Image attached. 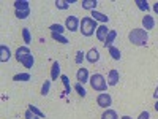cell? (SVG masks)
I'll return each instance as SVG.
<instances>
[{
	"instance_id": "6da1fadb",
	"label": "cell",
	"mask_w": 158,
	"mask_h": 119,
	"mask_svg": "<svg viewBox=\"0 0 158 119\" xmlns=\"http://www.w3.org/2000/svg\"><path fill=\"white\" fill-rule=\"evenodd\" d=\"M128 40L130 43H133L136 46H146L149 42V33L144 29H133L128 33Z\"/></svg>"
},
{
	"instance_id": "7a4b0ae2",
	"label": "cell",
	"mask_w": 158,
	"mask_h": 119,
	"mask_svg": "<svg viewBox=\"0 0 158 119\" xmlns=\"http://www.w3.org/2000/svg\"><path fill=\"white\" fill-rule=\"evenodd\" d=\"M98 29V24L97 21L92 18V16H85L81 21V25H79V32H81L84 37H92Z\"/></svg>"
},
{
	"instance_id": "3957f363",
	"label": "cell",
	"mask_w": 158,
	"mask_h": 119,
	"mask_svg": "<svg viewBox=\"0 0 158 119\" xmlns=\"http://www.w3.org/2000/svg\"><path fill=\"white\" fill-rule=\"evenodd\" d=\"M89 83H90L92 89H94V90H98V92H104V90H106V87H108L106 78H104L103 75H100V73L92 75L90 79H89Z\"/></svg>"
},
{
	"instance_id": "277c9868",
	"label": "cell",
	"mask_w": 158,
	"mask_h": 119,
	"mask_svg": "<svg viewBox=\"0 0 158 119\" xmlns=\"http://www.w3.org/2000/svg\"><path fill=\"white\" fill-rule=\"evenodd\" d=\"M81 25V21L77 19V16H68L65 19V29L70 30V32H76Z\"/></svg>"
},
{
	"instance_id": "5b68a950",
	"label": "cell",
	"mask_w": 158,
	"mask_h": 119,
	"mask_svg": "<svg viewBox=\"0 0 158 119\" xmlns=\"http://www.w3.org/2000/svg\"><path fill=\"white\" fill-rule=\"evenodd\" d=\"M97 103H98V107L108 110V107H111V103H112V99H111L109 94L103 92V94H98V97H97Z\"/></svg>"
},
{
	"instance_id": "8992f818",
	"label": "cell",
	"mask_w": 158,
	"mask_h": 119,
	"mask_svg": "<svg viewBox=\"0 0 158 119\" xmlns=\"http://www.w3.org/2000/svg\"><path fill=\"white\" fill-rule=\"evenodd\" d=\"M30 54H32V52H30L29 46H19V48L16 49V60H18L19 64H22L24 59H27Z\"/></svg>"
},
{
	"instance_id": "52a82bcc",
	"label": "cell",
	"mask_w": 158,
	"mask_h": 119,
	"mask_svg": "<svg viewBox=\"0 0 158 119\" xmlns=\"http://www.w3.org/2000/svg\"><path fill=\"white\" fill-rule=\"evenodd\" d=\"M85 59H87L90 64L98 62V60H100V52H98V49H97V48H90V49L87 51V54H85Z\"/></svg>"
},
{
	"instance_id": "ba28073f",
	"label": "cell",
	"mask_w": 158,
	"mask_h": 119,
	"mask_svg": "<svg viewBox=\"0 0 158 119\" xmlns=\"http://www.w3.org/2000/svg\"><path fill=\"white\" fill-rule=\"evenodd\" d=\"M118 81H120V75H118V72L115 68L109 70V73H108V86H115Z\"/></svg>"
},
{
	"instance_id": "9c48e42d",
	"label": "cell",
	"mask_w": 158,
	"mask_h": 119,
	"mask_svg": "<svg viewBox=\"0 0 158 119\" xmlns=\"http://www.w3.org/2000/svg\"><path fill=\"white\" fill-rule=\"evenodd\" d=\"M76 79H77V83H81V84H84V83H87L89 79H90V76H89V70L87 68H79L77 70V73H76Z\"/></svg>"
},
{
	"instance_id": "30bf717a",
	"label": "cell",
	"mask_w": 158,
	"mask_h": 119,
	"mask_svg": "<svg viewBox=\"0 0 158 119\" xmlns=\"http://www.w3.org/2000/svg\"><path fill=\"white\" fill-rule=\"evenodd\" d=\"M108 33H109V29H108V25H104V24H101V25H98V29H97V38L100 40V42H106V37H108Z\"/></svg>"
},
{
	"instance_id": "8fae6325",
	"label": "cell",
	"mask_w": 158,
	"mask_h": 119,
	"mask_svg": "<svg viewBox=\"0 0 158 119\" xmlns=\"http://www.w3.org/2000/svg\"><path fill=\"white\" fill-rule=\"evenodd\" d=\"M155 27V19H153V16H150V15H146L142 18V29L144 30H152Z\"/></svg>"
},
{
	"instance_id": "7c38bea8",
	"label": "cell",
	"mask_w": 158,
	"mask_h": 119,
	"mask_svg": "<svg viewBox=\"0 0 158 119\" xmlns=\"http://www.w3.org/2000/svg\"><path fill=\"white\" fill-rule=\"evenodd\" d=\"M15 8L16 11H30V3H29V0H16L15 3Z\"/></svg>"
},
{
	"instance_id": "4fadbf2b",
	"label": "cell",
	"mask_w": 158,
	"mask_h": 119,
	"mask_svg": "<svg viewBox=\"0 0 158 119\" xmlns=\"http://www.w3.org/2000/svg\"><path fill=\"white\" fill-rule=\"evenodd\" d=\"M11 57V51L6 45H2L0 46V62H8Z\"/></svg>"
},
{
	"instance_id": "5bb4252c",
	"label": "cell",
	"mask_w": 158,
	"mask_h": 119,
	"mask_svg": "<svg viewBox=\"0 0 158 119\" xmlns=\"http://www.w3.org/2000/svg\"><path fill=\"white\" fill-rule=\"evenodd\" d=\"M92 18H95L97 22H103V24H106V22L109 21V18H108L106 15H103V13H100V11H97V10L92 11Z\"/></svg>"
},
{
	"instance_id": "9a60e30c",
	"label": "cell",
	"mask_w": 158,
	"mask_h": 119,
	"mask_svg": "<svg viewBox=\"0 0 158 119\" xmlns=\"http://www.w3.org/2000/svg\"><path fill=\"white\" fill-rule=\"evenodd\" d=\"M59 76H62L60 75V64H59V60H56L54 64H52V68H51V78L57 79Z\"/></svg>"
},
{
	"instance_id": "2e32d148",
	"label": "cell",
	"mask_w": 158,
	"mask_h": 119,
	"mask_svg": "<svg viewBox=\"0 0 158 119\" xmlns=\"http://www.w3.org/2000/svg\"><path fill=\"white\" fill-rule=\"evenodd\" d=\"M115 38H117V32H115V30H109V33H108V37H106V42L103 43L104 48H111Z\"/></svg>"
},
{
	"instance_id": "e0dca14e",
	"label": "cell",
	"mask_w": 158,
	"mask_h": 119,
	"mask_svg": "<svg viewBox=\"0 0 158 119\" xmlns=\"http://www.w3.org/2000/svg\"><path fill=\"white\" fill-rule=\"evenodd\" d=\"M108 51H109V56H111L114 60H120L122 52H120V49H118V48H115V46L112 45L111 48H108Z\"/></svg>"
},
{
	"instance_id": "ac0fdd59",
	"label": "cell",
	"mask_w": 158,
	"mask_h": 119,
	"mask_svg": "<svg viewBox=\"0 0 158 119\" xmlns=\"http://www.w3.org/2000/svg\"><path fill=\"white\" fill-rule=\"evenodd\" d=\"M81 5H82V8H84V10H90V11H94V10H95V7L98 5V2H97V0H82Z\"/></svg>"
},
{
	"instance_id": "d6986e66",
	"label": "cell",
	"mask_w": 158,
	"mask_h": 119,
	"mask_svg": "<svg viewBox=\"0 0 158 119\" xmlns=\"http://www.w3.org/2000/svg\"><path fill=\"white\" fill-rule=\"evenodd\" d=\"M101 119H118V116H117V113H115L114 110L108 108V110H104V111H103Z\"/></svg>"
},
{
	"instance_id": "ffe728a7",
	"label": "cell",
	"mask_w": 158,
	"mask_h": 119,
	"mask_svg": "<svg viewBox=\"0 0 158 119\" xmlns=\"http://www.w3.org/2000/svg\"><path fill=\"white\" fill-rule=\"evenodd\" d=\"M51 37H52V40H56L57 43H62V45H67V43H68V40L65 38L63 35H60V33H56V32H51Z\"/></svg>"
},
{
	"instance_id": "44dd1931",
	"label": "cell",
	"mask_w": 158,
	"mask_h": 119,
	"mask_svg": "<svg viewBox=\"0 0 158 119\" xmlns=\"http://www.w3.org/2000/svg\"><path fill=\"white\" fill-rule=\"evenodd\" d=\"M60 79H62V84H63V87H65V92H67V94H70V92H71V86H70L68 76H67V75H62Z\"/></svg>"
},
{
	"instance_id": "7402d4cb",
	"label": "cell",
	"mask_w": 158,
	"mask_h": 119,
	"mask_svg": "<svg viewBox=\"0 0 158 119\" xmlns=\"http://www.w3.org/2000/svg\"><path fill=\"white\" fill-rule=\"evenodd\" d=\"M135 5H138V8L141 11H149L150 10V7H149V3L146 2V0H135Z\"/></svg>"
},
{
	"instance_id": "603a6c76",
	"label": "cell",
	"mask_w": 158,
	"mask_h": 119,
	"mask_svg": "<svg viewBox=\"0 0 158 119\" xmlns=\"http://www.w3.org/2000/svg\"><path fill=\"white\" fill-rule=\"evenodd\" d=\"M22 38H24V43L25 45H30L32 43V35H30V30L27 27L22 29Z\"/></svg>"
},
{
	"instance_id": "cb8c5ba5",
	"label": "cell",
	"mask_w": 158,
	"mask_h": 119,
	"mask_svg": "<svg viewBox=\"0 0 158 119\" xmlns=\"http://www.w3.org/2000/svg\"><path fill=\"white\" fill-rule=\"evenodd\" d=\"M49 29H51V32H56V33L63 35V32H65V25H62V24H52Z\"/></svg>"
},
{
	"instance_id": "d4e9b609",
	"label": "cell",
	"mask_w": 158,
	"mask_h": 119,
	"mask_svg": "<svg viewBox=\"0 0 158 119\" xmlns=\"http://www.w3.org/2000/svg\"><path fill=\"white\" fill-rule=\"evenodd\" d=\"M30 79V73H19L13 76V81H29Z\"/></svg>"
},
{
	"instance_id": "484cf974",
	"label": "cell",
	"mask_w": 158,
	"mask_h": 119,
	"mask_svg": "<svg viewBox=\"0 0 158 119\" xmlns=\"http://www.w3.org/2000/svg\"><path fill=\"white\" fill-rule=\"evenodd\" d=\"M33 64H35V57L30 54L27 59H24V62H22V65H24V67L25 68H32L33 67Z\"/></svg>"
},
{
	"instance_id": "4316f807",
	"label": "cell",
	"mask_w": 158,
	"mask_h": 119,
	"mask_svg": "<svg viewBox=\"0 0 158 119\" xmlns=\"http://www.w3.org/2000/svg\"><path fill=\"white\" fill-rule=\"evenodd\" d=\"M29 110H30L32 113H35L40 119H43V117H44V113H43L41 110H40L38 107H35V105H29Z\"/></svg>"
},
{
	"instance_id": "83f0119b",
	"label": "cell",
	"mask_w": 158,
	"mask_h": 119,
	"mask_svg": "<svg viewBox=\"0 0 158 119\" xmlns=\"http://www.w3.org/2000/svg\"><path fill=\"white\" fill-rule=\"evenodd\" d=\"M54 3H56V7L59 10H67L70 7V2H67V0H56Z\"/></svg>"
},
{
	"instance_id": "f1b7e54d",
	"label": "cell",
	"mask_w": 158,
	"mask_h": 119,
	"mask_svg": "<svg viewBox=\"0 0 158 119\" xmlns=\"http://www.w3.org/2000/svg\"><path fill=\"white\" fill-rule=\"evenodd\" d=\"M84 59H85V52H84V51H77V52H76V57H74V62H76L77 65H81Z\"/></svg>"
},
{
	"instance_id": "f546056e",
	"label": "cell",
	"mask_w": 158,
	"mask_h": 119,
	"mask_svg": "<svg viewBox=\"0 0 158 119\" xmlns=\"http://www.w3.org/2000/svg\"><path fill=\"white\" fill-rule=\"evenodd\" d=\"M74 90L77 92L81 97H85L87 95V92H85V89H84V86L81 84V83H76V86H74Z\"/></svg>"
},
{
	"instance_id": "4dcf8cb0",
	"label": "cell",
	"mask_w": 158,
	"mask_h": 119,
	"mask_svg": "<svg viewBox=\"0 0 158 119\" xmlns=\"http://www.w3.org/2000/svg\"><path fill=\"white\" fill-rule=\"evenodd\" d=\"M49 89H51V81L44 79V83H43V86H41V95H48V94H49Z\"/></svg>"
},
{
	"instance_id": "1f68e13d",
	"label": "cell",
	"mask_w": 158,
	"mask_h": 119,
	"mask_svg": "<svg viewBox=\"0 0 158 119\" xmlns=\"http://www.w3.org/2000/svg\"><path fill=\"white\" fill-rule=\"evenodd\" d=\"M30 15V11H16V18L19 19H27Z\"/></svg>"
},
{
	"instance_id": "d6a6232c",
	"label": "cell",
	"mask_w": 158,
	"mask_h": 119,
	"mask_svg": "<svg viewBox=\"0 0 158 119\" xmlns=\"http://www.w3.org/2000/svg\"><path fill=\"white\" fill-rule=\"evenodd\" d=\"M24 116H25V119H40V117H38L35 113H32L30 110H27V111H25V114H24Z\"/></svg>"
},
{
	"instance_id": "836d02e7",
	"label": "cell",
	"mask_w": 158,
	"mask_h": 119,
	"mask_svg": "<svg viewBox=\"0 0 158 119\" xmlns=\"http://www.w3.org/2000/svg\"><path fill=\"white\" fill-rule=\"evenodd\" d=\"M149 117H150V113H149V111H142L138 119H149Z\"/></svg>"
},
{
	"instance_id": "e575fe53",
	"label": "cell",
	"mask_w": 158,
	"mask_h": 119,
	"mask_svg": "<svg viewBox=\"0 0 158 119\" xmlns=\"http://www.w3.org/2000/svg\"><path fill=\"white\" fill-rule=\"evenodd\" d=\"M153 11L158 15V2H155V3H153Z\"/></svg>"
},
{
	"instance_id": "d590c367",
	"label": "cell",
	"mask_w": 158,
	"mask_h": 119,
	"mask_svg": "<svg viewBox=\"0 0 158 119\" xmlns=\"http://www.w3.org/2000/svg\"><path fill=\"white\" fill-rule=\"evenodd\" d=\"M153 97L158 100V86H156V89H155V92H153Z\"/></svg>"
},
{
	"instance_id": "8d00e7d4",
	"label": "cell",
	"mask_w": 158,
	"mask_h": 119,
	"mask_svg": "<svg viewBox=\"0 0 158 119\" xmlns=\"http://www.w3.org/2000/svg\"><path fill=\"white\" fill-rule=\"evenodd\" d=\"M153 108H155V111H156V113H158V100H156V102H155V105H153Z\"/></svg>"
},
{
	"instance_id": "74e56055",
	"label": "cell",
	"mask_w": 158,
	"mask_h": 119,
	"mask_svg": "<svg viewBox=\"0 0 158 119\" xmlns=\"http://www.w3.org/2000/svg\"><path fill=\"white\" fill-rule=\"evenodd\" d=\"M120 119H131V117H130V116H122Z\"/></svg>"
}]
</instances>
